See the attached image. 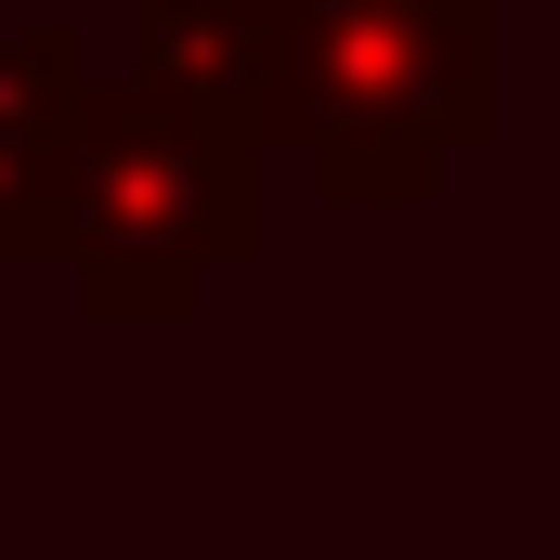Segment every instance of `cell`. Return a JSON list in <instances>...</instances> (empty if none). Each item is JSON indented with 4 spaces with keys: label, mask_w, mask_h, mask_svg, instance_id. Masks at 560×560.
<instances>
[{
    "label": "cell",
    "mask_w": 560,
    "mask_h": 560,
    "mask_svg": "<svg viewBox=\"0 0 560 560\" xmlns=\"http://www.w3.org/2000/svg\"><path fill=\"white\" fill-rule=\"evenodd\" d=\"M52 261L92 326H183L235 261H261V143L170 105L156 79H92Z\"/></svg>",
    "instance_id": "cell-1"
},
{
    "label": "cell",
    "mask_w": 560,
    "mask_h": 560,
    "mask_svg": "<svg viewBox=\"0 0 560 560\" xmlns=\"http://www.w3.org/2000/svg\"><path fill=\"white\" fill-rule=\"evenodd\" d=\"M509 118V0H313L300 170L326 209H430Z\"/></svg>",
    "instance_id": "cell-2"
},
{
    "label": "cell",
    "mask_w": 560,
    "mask_h": 560,
    "mask_svg": "<svg viewBox=\"0 0 560 560\" xmlns=\"http://www.w3.org/2000/svg\"><path fill=\"white\" fill-rule=\"evenodd\" d=\"M131 79L222 118L235 143H287L313 79V0H131Z\"/></svg>",
    "instance_id": "cell-3"
},
{
    "label": "cell",
    "mask_w": 560,
    "mask_h": 560,
    "mask_svg": "<svg viewBox=\"0 0 560 560\" xmlns=\"http://www.w3.org/2000/svg\"><path fill=\"white\" fill-rule=\"evenodd\" d=\"M79 105H92L79 26H0V261H52L66 248Z\"/></svg>",
    "instance_id": "cell-4"
}]
</instances>
